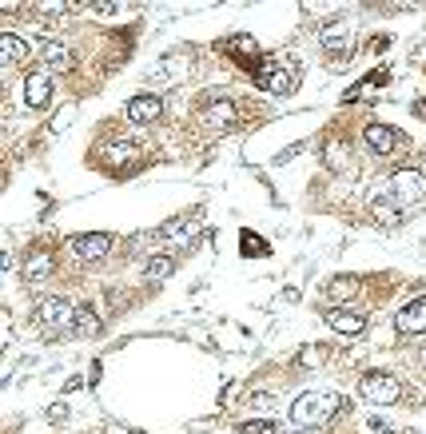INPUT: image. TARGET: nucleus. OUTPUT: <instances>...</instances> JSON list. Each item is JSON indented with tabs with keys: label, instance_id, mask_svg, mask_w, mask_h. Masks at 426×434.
I'll return each instance as SVG.
<instances>
[{
	"label": "nucleus",
	"instance_id": "f257e3e1",
	"mask_svg": "<svg viewBox=\"0 0 426 434\" xmlns=\"http://www.w3.org/2000/svg\"><path fill=\"white\" fill-rule=\"evenodd\" d=\"M339 411V394L331 391H307L291 403V423L295 426H307V430H319V426Z\"/></svg>",
	"mask_w": 426,
	"mask_h": 434
},
{
	"label": "nucleus",
	"instance_id": "f03ea898",
	"mask_svg": "<svg viewBox=\"0 0 426 434\" xmlns=\"http://www.w3.org/2000/svg\"><path fill=\"white\" fill-rule=\"evenodd\" d=\"M383 195L386 200H395L403 212H410V207L426 195V175L415 172V168H403V172H395L390 180L383 183Z\"/></svg>",
	"mask_w": 426,
	"mask_h": 434
},
{
	"label": "nucleus",
	"instance_id": "7ed1b4c3",
	"mask_svg": "<svg viewBox=\"0 0 426 434\" xmlns=\"http://www.w3.org/2000/svg\"><path fill=\"white\" fill-rule=\"evenodd\" d=\"M76 307H72V299H64V295H48V299H40V307H36V319H40L44 327H76Z\"/></svg>",
	"mask_w": 426,
	"mask_h": 434
},
{
	"label": "nucleus",
	"instance_id": "20e7f679",
	"mask_svg": "<svg viewBox=\"0 0 426 434\" xmlns=\"http://www.w3.org/2000/svg\"><path fill=\"white\" fill-rule=\"evenodd\" d=\"M363 394L371 398V403H383V406H390V403H398V398H403V386H398V379H395V374H383V371H375V374H366V379H363Z\"/></svg>",
	"mask_w": 426,
	"mask_h": 434
},
{
	"label": "nucleus",
	"instance_id": "39448f33",
	"mask_svg": "<svg viewBox=\"0 0 426 434\" xmlns=\"http://www.w3.org/2000/svg\"><path fill=\"white\" fill-rule=\"evenodd\" d=\"M255 84L283 96V92L295 88V72L291 68H279V64H259V68H255Z\"/></svg>",
	"mask_w": 426,
	"mask_h": 434
},
{
	"label": "nucleus",
	"instance_id": "423d86ee",
	"mask_svg": "<svg viewBox=\"0 0 426 434\" xmlns=\"http://www.w3.org/2000/svg\"><path fill=\"white\" fill-rule=\"evenodd\" d=\"M395 323H398V331H406V335H426V299L406 303Z\"/></svg>",
	"mask_w": 426,
	"mask_h": 434
},
{
	"label": "nucleus",
	"instance_id": "0eeeda50",
	"mask_svg": "<svg viewBox=\"0 0 426 434\" xmlns=\"http://www.w3.org/2000/svg\"><path fill=\"white\" fill-rule=\"evenodd\" d=\"M24 100H28V108H48V100H52V80L44 76V72H32L28 80H24Z\"/></svg>",
	"mask_w": 426,
	"mask_h": 434
},
{
	"label": "nucleus",
	"instance_id": "6e6552de",
	"mask_svg": "<svg viewBox=\"0 0 426 434\" xmlns=\"http://www.w3.org/2000/svg\"><path fill=\"white\" fill-rule=\"evenodd\" d=\"M108 247H112V235H76L72 239V251L80 255V259H100V255H108Z\"/></svg>",
	"mask_w": 426,
	"mask_h": 434
},
{
	"label": "nucleus",
	"instance_id": "1a4fd4ad",
	"mask_svg": "<svg viewBox=\"0 0 426 434\" xmlns=\"http://www.w3.org/2000/svg\"><path fill=\"white\" fill-rule=\"evenodd\" d=\"M160 112H163L160 96H136V100L128 104V120L132 124H152V120H160Z\"/></svg>",
	"mask_w": 426,
	"mask_h": 434
},
{
	"label": "nucleus",
	"instance_id": "9d476101",
	"mask_svg": "<svg viewBox=\"0 0 426 434\" xmlns=\"http://www.w3.org/2000/svg\"><path fill=\"white\" fill-rule=\"evenodd\" d=\"M366 148L378 152V156H390L398 148V131L395 128H383V124H371V128H366Z\"/></svg>",
	"mask_w": 426,
	"mask_h": 434
},
{
	"label": "nucleus",
	"instance_id": "9b49d317",
	"mask_svg": "<svg viewBox=\"0 0 426 434\" xmlns=\"http://www.w3.org/2000/svg\"><path fill=\"white\" fill-rule=\"evenodd\" d=\"M327 323H331V331L346 335V339H359V335L366 331L363 315H351V311H331V315H327Z\"/></svg>",
	"mask_w": 426,
	"mask_h": 434
},
{
	"label": "nucleus",
	"instance_id": "f8f14e48",
	"mask_svg": "<svg viewBox=\"0 0 426 434\" xmlns=\"http://www.w3.org/2000/svg\"><path fill=\"white\" fill-rule=\"evenodd\" d=\"M371 212H375V219H378V223H386V227H395V223H403V219H406L403 207H398L395 200H386L383 192L375 195V207H371Z\"/></svg>",
	"mask_w": 426,
	"mask_h": 434
},
{
	"label": "nucleus",
	"instance_id": "ddd939ff",
	"mask_svg": "<svg viewBox=\"0 0 426 434\" xmlns=\"http://www.w3.org/2000/svg\"><path fill=\"white\" fill-rule=\"evenodd\" d=\"M24 56H28V44H24L21 36L4 32V36H0V64H21Z\"/></svg>",
	"mask_w": 426,
	"mask_h": 434
},
{
	"label": "nucleus",
	"instance_id": "4468645a",
	"mask_svg": "<svg viewBox=\"0 0 426 434\" xmlns=\"http://www.w3.org/2000/svg\"><path fill=\"white\" fill-rule=\"evenodd\" d=\"M203 120L212 124V128H219V124H231V120H235V104H231V100H212L207 108H203Z\"/></svg>",
	"mask_w": 426,
	"mask_h": 434
},
{
	"label": "nucleus",
	"instance_id": "2eb2a0df",
	"mask_svg": "<svg viewBox=\"0 0 426 434\" xmlns=\"http://www.w3.org/2000/svg\"><path fill=\"white\" fill-rule=\"evenodd\" d=\"M40 56L48 60V68H68V64H72L68 48H64V44H56V40H48V44H44V48H40Z\"/></svg>",
	"mask_w": 426,
	"mask_h": 434
},
{
	"label": "nucleus",
	"instance_id": "dca6fc26",
	"mask_svg": "<svg viewBox=\"0 0 426 434\" xmlns=\"http://www.w3.org/2000/svg\"><path fill=\"white\" fill-rule=\"evenodd\" d=\"M76 331H80V335H96V331H100V315L88 311V307H80V315H76Z\"/></svg>",
	"mask_w": 426,
	"mask_h": 434
},
{
	"label": "nucleus",
	"instance_id": "f3484780",
	"mask_svg": "<svg viewBox=\"0 0 426 434\" xmlns=\"http://www.w3.org/2000/svg\"><path fill=\"white\" fill-rule=\"evenodd\" d=\"M327 295H331V299H351V295H355V279H346V275H339V279H331V287H327Z\"/></svg>",
	"mask_w": 426,
	"mask_h": 434
},
{
	"label": "nucleus",
	"instance_id": "a211bd4d",
	"mask_svg": "<svg viewBox=\"0 0 426 434\" xmlns=\"http://www.w3.org/2000/svg\"><path fill=\"white\" fill-rule=\"evenodd\" d=\"M231 52H235V56H239V60H247V64H251V56H259V48H255V40H247V36H239V40L231 44ZM251 68H255V64H251Z\"/></svg>",
	"mask_w": 426,
	"mask_h": 434
},
{
	"label": "nucleus",
	"instance_id": "6ab92c4d",
	"mask_svg": "<svg viewBox=\"0 0 426 434\" xmlns=\"http://www.w3.org/2000/svg\"><path fill=\"white\" fill-rule=\"evenodd\" d=\"M168 275H172V259H168V255L148 263V279H168Z\"/></svg>",
	"mask_w": 426,
	"mask_h": 434
},
{
	"label": "nucleus",
	"instance_id": "aec40b11",
	"mask_svg": "<svg viewBox=\"0 0 426 434\" xmlns=\"http://www.w3.org/2000/svg\"><path fill=\"white\" fill-rule=\"evenodd\" d=\"M244 434H275V423H271V418H247Z\"/></svg>",
	"mask_w": 426,
	"mask_h": 434
},
{
	"label": "nucleus",
	"instance_id": "412c9836",
	"mask_svg": "<svg viewBox=\"0 0 426 434\" xmlns=\"http://www.w3.org/2000/svg\"><path fill=\"white\" fill-rule=\"evenodd\" d=\"M343 160H346L343 143H339V140H331V143H327V163H331V168H343Z\"/></svg>",
	"mask_w": 426,
	"mask_h": 434
},
{
	"label": "nucleus",
	"instance_id": "4be33fe9",
	"mask_svg": "<svg viewBox=\"0 0 426 434\" xmlns=\"http://www.w3.org/2000/svg\"><path fill=\"white\" fill-rule=\"evenodd\" d=\"M48 255H36V259H28V275L32 279H44V275H48Z\"/></svg>",
	"mask_w": 426,
	"mask_h": 434
},
{
	"label": "nucleus",
	"instance_id": "5701e85b",
	"mask_svg": "<svg viewBox=\"0 0 426 434\" xmlns=\"http://www.w3.org/2000/svg\"><path fill=\"white\" fill-rule=\"evenodd\" d=\"M68 124H72V112H60V116H56V120H52V128L60 131V128H68Z\"/></svg>",
	"mask_w": 426,
	"mask_h": 434
}]
</instances>
